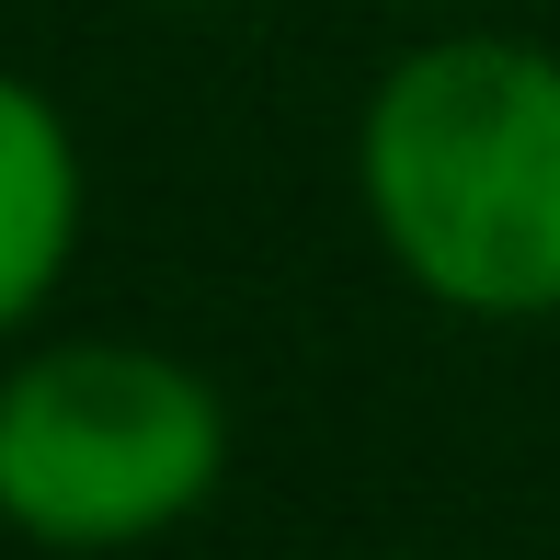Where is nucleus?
<instances>
[{"label": "nucleus", "mask_w": 560, "mask_h": 560, "mask_svg": "<svg viewBox=\"0 0 560 560\" xmlns=\"http://www.w3.org/2000/svg\"><path fill=\"white\" fill-rule=\"evenodd\" d=\"M354 195L400 275L457 320H560V58L435 35L366 92Z\"/></svg>", "instance_id": "obj_1"}, {"label": "nucleus", "mask_w": 560, "mask_h": 560, "mask_svg": "<svg viewBox=\"0 0 560 560\" xmlns=\"http://www.w3.org/2000/svg\"><path fill=\"white\" fill-rule=\"evenodd\" d=\"M229 480V400L161 343H46L0 377V526L35 549H138Z\"/></svg>", "instance_id": "obj_2"}, {"label": "nucleus", "mask_w": 560, "mask_h": 560, "mask_svg": "<svg viewBox=\"0 0 560 560\" xmlns=\"http://www.w3.org/2000/svg\"><path fill=\"white\" fill-rule=\"evenodd\" d=\"M81 252V138L23 69H0V343L58 298Z\"/></svg>", "instance_id": "obj_3"}]
</instances>
